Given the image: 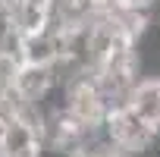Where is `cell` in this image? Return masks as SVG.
<instances>
[{
	"mask_svg": "<svg viewBox=\"0 0 160 157\" xmlns=\"http://www.w3.org/2000/svg\"><path fill=\"white\" fill-rule=\"evenodd\" d=\"M101 135L107 144H113L126 157H151L160 141V132L151 129L148 123H141L129 107L107 110V116L101 123Z\"/></svg>",
	"mask_w": 160,
	"mask_h": 157,
	"instance_id": "6da1fadb",
	"label": "cell"
},
{
	"mask_svg": "<svg viewBox=\"0 0 160 157\" xmlns=\"http://www.w3.org/2000/svg\"><path fill=\"white\" fill-rule=\"evenodd\" d=\"M57 88L60 82L50 63H22L13 82V94L22 101H35V104H47Z\"/></svg>",
	"mask_w": 160,
	"mask_h": 157,
	"instance_id": "7a4b0ae2",
	"label": "cell"
},
{
	"mask_svg": "<svg viewBox=\"0 0 160 157\" xmlns=\"http://www.w3.org/2000/svg\"><path fill=\"white\" fill-rule=\"evenodd\" d=\"M126 107L141 123H148L151 129L160 132V75H141L129 91Z\"/></svg>",
	"mask_w": 160,
	"mask_h": 157,
	"instance_id": "3957f363",
	"label": "cell"
}]
</instances>
